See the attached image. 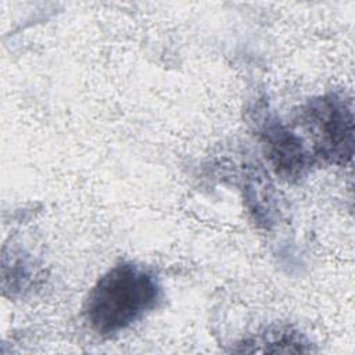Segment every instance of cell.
Wrapping results in <instances>:
<instances>
[{
    "label": "cell",
    "instance_id": "6da1fadb",
    "mask_svg": "<svg viewBox=\"0 0 355 355\" xmlns=\"http://www.w3.org/2000/svg\"><path fill=\"white\" fill-rule=\"evenodd\" d=\"M159 298L161 286L150 270L121 262L92 287L83 304V315L96 333L114 336L143 319Z\"/></svg>",
    "mask_w": 355,
    "mask_h": 355
},
{
    "label": "cell",
    "instance_id": "7a4b0ae2",
    "mask_svg": "<svg viewBox=\"0 0 355 355\" xmlns=\"http://www.w3.org/2000/svg\"><path fill=\"white\" fill-rule=\"evenodd\" d=\"M297 122L309 136L315 162L345 165L354 154V111L351 100L329 93L300 107Z\"/></svg>",
    "mask_w": 355,
    "mask_h": 355
},
{
    "label": "cell",
    "instance_id": "3957f363",
    "mask_svg": "<svg viewBox=\"0 0 355 355\" xmlns=\"http://www.w3.org/2000/svg\"><path fill=\"white\" fill-rule=\"evenodd\" d=\"M262 119L258 136L272 169L287 182L300 180L315 164L309 147L300 135L290 130L276 116L263 115Z\"/></svg>",
    "mask_w": 355,
    "mask_h": 355
}]
</instances>
